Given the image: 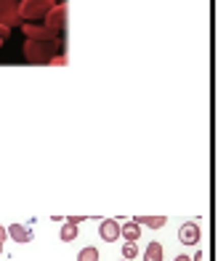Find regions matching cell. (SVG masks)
<instances>
[{"label": "cell", "instance_id": "1", "mask_svg": "<svg viewBox=\"0 0 218 261\" xmlns=\"http://www.w3.org/2000/svg\"><path fill=\"white\" fill-rule=\"evenodd\" d=\"M178 240H181V245H197L200 243V224H195V221L181 224Z\"/></svg>", "mask_w": 218, "mask_h": 261}, {"label": "cell", "instance_id": "2", "mask_svg": "<svg viewBox=\"0 0 218 261\" xmlns=\"http://www.w3.org/2000/svg\"><path fill=\"white\" fill-rule=\"evenodd\" d=\"M99 237L104 243H117L120 240V221H115V219L101 221L99 224Z\"/></svg>", "mask_w": 218, "mask_h": 261}, {"label": "cell", "instance_id": "3", "mask_svg": "<svg viewBox=\"0 0 218 261\" xmlns=\"http://www.w3.org/2000/svg\"><path fill=\"white\" fill-rule=\"evenodd\" d=\"M6 232H8V237H14L16 243H30L32 240V229L27 227V224H11Z\"/></svg>", "mask_w": 218, "mask_h": 261}, {"label": "cell", "instance_id": "4", "mask_svg": "<svg viewBox=\"0 0 218 261\" xmlns=\"http://www.w3.org/2000/svg\"><path fill=\"white\" fill-rule=\"evenodd\" d=\"M120 237H125V243H136L141 237V227L136 221H128V224H120Z\"/></svg>", "mask_w": 218, "mask_h": 261}, {"label": "cell", "instance_id": "5", "mask_svg": "<svg viewBox=\"0 0 218 261\" xmlns=\"http://www.w3.org/2000/svg\"><path fill=\"white\" fill-rule=\"evenodd\" d=\"M133 221H136L139 227H141V224H147L149 229H160V227H165V224H168L165 216H136Z\"/></svg>", "mask_w": 218, "mask_h": 261}, {"label": "cell", "instance_id": "6", "mask_svg": "<svg viewBox=\"0 0 218 261\" xmlns=\"http://www.w3.org/2000/svg\"><path fill=\"white\" fill-rule=\"evenodd\" d=\"M144 261H162V243H149L144 251Z\"/></svg>", "mask_w": 218, "mask_h": 261}, {"label": "cell", "instance_id": "7", "mask_svg": "<svg viewBox=\"0 0 218 261\" xmlns=\"http://www.w3.org/2000/svg\"><path fill=\"white\" fill-rule=\"evenodd\" d=\"M77 224H62V229H59V237H62V243H72V240H75V237H77Z\"/></svg>", "mask_w": 218, "mask_h": 261}, {"label": "cell", "instance_id": "8", "mask_svg": "<svg viewBox=\"0 0 218 261\" xmlns=\"http://www.w3.org/2000/svg\"><path fill=\"white\" fill-rule=\"evenodd\" d=\"M77 261H99V248L86 245V248H83V251L77 253Z\"/></svg>", "mask_w": 218, "mask_h": 261}, {"label": "cell", "instance_id": "9", "mask_svg": "<svg viewBox=\"0 0 218 261\" xmlns=\"http://www.w3.org/2000/svg\"><path fill=\"white\" fill-rule=\"evenodd\" d=\"M136 256H139V248L133 245V243H125V245H123V258H125V261H133Z\"/></svg>", "mask_w": 218, "mask_h": 261}, {"label": "cell", "instance_id": "10", "mask_svg": "<svg viewBox=\"0 0 218 261\" xmlns=\"http://www.w3.org/2000/svg\"><path fill=\"white\" fill-rule=\"evenodd\" d=\"M6 237H8V232H6L3 224H0V253H3V243H6Z\"/></svg>", "mask_w": 218, "mask_h": 261}, {"label": "cell", "instance_id": "11", "mask_svg": "<svg viewBox=\"0 0 218 261\" xmlns=\"http://www.w3.org/2000/svg\"><path fill=\"white\" fill-rule=\"evenodd\" d=\"M173 261H192V258H189V256H186V253H181V256H176V258H173Z\"/></svg>", "mask_w": 218, "mask_h": 261}, {"label": "cell", "instance_id": "12", "mask_svg": "<svg viewBox=\"0 0 218 261\" xmlns=\"http://www.w3.org/2000/svg\"><path fill=\"white\" fill-rule=\"evenodd\" d=\"M192 261H202V251H197V253H195V258H192Z\"/></svg>", "mask_w": 218, "mask_h": 261}, {"label": "cell", "instance_id": "13", "mask_svg": "<svg viewBox=\"0 0 218 261\" xmlns=\"http://www.w3.org/2000/svg\"><path fill=\"white\" fill-rule=\"evenodd\" d=\"M120 261H125V258H120Z\"/></svg>", "mask_w": 218, "mask_h": 261}]
</instances>
